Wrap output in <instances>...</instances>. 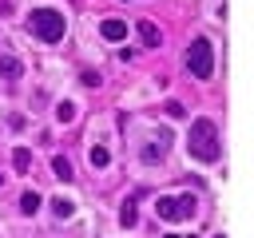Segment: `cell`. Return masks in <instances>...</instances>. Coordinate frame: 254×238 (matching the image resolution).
<instances>
[{
    "label": "cell",
    "instance_id": "obj_1",
    "mask_svg": "<svg viewBox=\"0 0 254 238\" xmlns=\"http://www.w3.org/2000/svg\"><path fill=\"white\" fill-rule=\"evenodd\" d=\"M187 151L198 163H218L222 155V139H218V123L214 119H194L187 131Z\"/></svg>",
    "mask_w": 254,
    "mask_h": 238
},
{
    "label": "cell",
    "instance_id": "obj_2",
    "mask_svg": "<svg viewBox=\"0 0 254 238\" xmlns=\"http://www.w3.org/2000/svg\"><path fill=\"white\" fill-rule=\"evenodd\" d=\"M28 32H32L36 40H44V44H60L64 32H67V20H64L56 8H36V12L28 16Z\"/></svg>",
    "mask_w": 254,
    "mask_h": 238
},
{
    "label": "cell",
    "instance_id": "obj_3",
    "mask_svg": "<svg viewBox=\"0 0 254 238\" xmlns=\"http://www.w3.org/2000/svg\"><path fill=\"white\" fill-rule=\"evenodd\" d=\"M183 63H187V71H190L194 79H210V75H214V44H210L206 36L190 40V48H187Z\"/></svg>",
    "mask_w": 254,
    "mask_h": 238
},
{
    "label": "cell",
    "instance_id": "obj_4",
    "mask_svg": "<svg viewBox=\"0 0 254 238\" xmlns=\"http://www.w3.org/2000/svg\"><path fill=\"white\" fill-rule=\"evenodd\" d=\"M198 210V202H194V194H175V198H159L155 202V214L159 218H167V222H179V218H190Z\"/></svg>",
    "mask_w": 254,
    "mask_h": 238
},
{
    "label": "cell",
    "instance_id": "obj_5",
    "mask_svg": "<svg viewBox=\"0 0 254 238\" xmlns=\"http://www.w3.org/2000/svg\"><path fill=\"white\" fill-rule=\"evenodd\" d=\"M99 36H103V40H111V44L127 40V20H115V16H111V20H103V24H99Z\"/></svg>",
    "mask_w": 254,
    "mask_h": 238
},
{
    "label": "cell",
    "instance_id": "obj_6",
    "mask_svg": "<svg viewBox=\"0 0 254 238\" xmlns=\"http://www.w3.org/2000/svg\"><path fill=\"white\" fill-rule=\"evenodd\" d=\"M135 32H139V40H143L147 48H159V40H163V36H159V24H151V20H139Z\"/></svg>",
    "mask_w": 254,
    "mask_h": 238
},
{
    "label": "cell",
    "instance_id": "obj_7",
    "mask_svg": "<svg viewBox=\"0 0 254 238\" xmlns=\"http://www.w3.org/2000/svg\"><path fill=\"white\" fill-rule=\"evenodd\" d=\"M0 75H4V79H20V75H24V63L4 52V56H0Z\"/></svg>",
    "mask_w": 254,
    "mask_h": 238
},
{
    "label": "cell",
    "instance_id": "obj_8",
    "mask_svg": "<svg viewBox=\"0 0 254 238\" xmlns=\"http://www.w3.org/2000/svg\"><path fill=\"white\" fill-rule=\"evenodd\" d=\"M52 214H56L60 222H67V218L75 214V202H71V198H52Z\"/></svg>",
    "mask_w": 254,
    "mask_h": 238
},
{
    "label": "cell",
    "instance_id": "obj_9",
    "mask_svg": "<svg viewBox=\"0 0 254 238\" xmlns=\"http://www.w3.org/2000/svg\"><path fill=\"white\" fill-rule=\"evenodd\" d=\"M135 222H139V214H135V198H127V202L119 206V226H127V230H131Z\"/></svg>",
    "mask_w": 254,
    "mask_h": 238
},
{
    "label": "cell",
    "instance_id": "obj_10",
    "mask_svg": "<svg viewBox=\"0 0 254 238\" xmlns=\"http://www.w3.org/2000/svg\"><path fill=\"white\" fill-rule=\"evenodd\" d=\"M87 163H91L95 171H103V167L111 163V155H107V147H91V151H87Z\"/></svg>",
    "mask_w": 254,
    "mask_h": 238
},
{
    "label": "cell",
    "instance_id": "obj_11",
    "mask_svg": "<svg viewBox=\"0 0 254 238\" xmlns=\"http://www.w3.org/2000/svg\"><path fill=\"white\" fill-rule=\"evenodd\" d=\"M163 147H167V139L147 143V147H143V163H163Z\"/></svg>",
    "mask_w": 254,
    "mask_h": 238
},
{
    "label": "cell",
    "instance_id": "obj_12",
    "mask_svg": "<svg viewBox=\"0 0 254 238\" xmlns=\"http://www.w3.org/2000/svg\"><path fill=\"white\" fill-rule=\"evenodd\" d=\"M20 210H24V214H36V210H40V194H36V190H24V194H20Z\"/></svg>",
    "mask_w": 254,
    "mask_h": 238
},
{
    "label": "cell",
    "instance_id": "obj_13",
    "mask_svg": "<svg viewBox=\"0 0 254 238\" xmlns=\"http://www.w3.org/2000/svg\"><path fill=\"white\" fill-rule=\"evenodd\" d=\"M56 119H60V123H71V119H75V103L60 99V103H56Z\"/></svg>",
    "mask_w": 254,
    "mask_h": 238
},
{
    "label": "cell",
    "instance_id": "obj_14",
    "mask_svg": "<svg viewBox=\"0 0 254 238\" xmlns=\"http://www.w3.org/2000/svg\"><path fill=\"white\" fill-rule=\"evenodd\" d=\"M52 171H56V175H60L64 182H71V163H67L64 155H56V159H52Z\"/></svg>",
    "mask_w": 254,
    "mask_h": 238
},
{
    "label": "cell",
    "instance_id": "obj_15",
    "mask_svg": "<svg viewBox=\"0 0 254 238\" xmlns=\"http://www.w3.org/2000/svg\"><path fill=\"white\" fill-rule=\"evenodd\" d=\"M12 167H16V171H28V167H32V151H24V147H20V151L12 155Z\"/></svg>",
    "mask_w": 254,
    "mask_h": 238
},
{
    "label": "cell",
    "instance_id": "obj_16",
    "mask_svg": "<svg viewBox=\"0 0 254 238\" xmlns=\"http://www.w3.org/2000/svg\"><path fill=\"white\" fill-rule=\"evenodd\" d=\"M167 115H171V119H183L187 107H183V103H167Z\"/></svg>",
    "mask_w": 254,
    "mask_h": 238
},
{
    "label": "cell",
    "instance_id": "obj_17",
    "mask_svg": "<svg viewBox=\"0 0 254 238\" xmlns=\"http://www.w3.org/2000/svg\"><path fill=\"white\" fill-rule=\"evenodd\" d=\"M83 83L87 87H99V71H83Z\"/></svg>",
    "mask_w": 254,
    "mask_h": 238
},
{
    "label": "cell",
    "instance_id": "obj_18",
    "mask_svg": "<svg viewBox=\"0 0 254 238\" xmlns=\"http://www.w3.org/2000/svg\"><path fill=\"white\" fill-rule=\"evenodd\" d=\"M12 12V0H0V16H8Z\"/></svg>",
    "mask_w": 254,
    "mask_h": 238
},
{
    "label": "cell",
    "instance_id": "obj_19",
    "mask_svg": "<svg viewBox=\"0 0 254 238\" xmlns=\"http://www.w3.org/2000/svg\"><path fill=\"white\" fill-rule=\"evenodd\" d=\"M214 238H226V234H214Z\"/></svg>",
    "mask_w": 254,
    "mask_h": 238
},
{
    "label": "cell",
    "instance_id": "obj_20",
    "mask_svg": "<svg viewBox=\"0 0 254 238\" xmlns=\"http://www.w3.org/2000/svg\"><path fill=\"white\" fill-rule=\"evenodd\" d=\"M0 186H4V175H0Z\"/></svg>",
    "mask_w": 254,
    "mask_h": 238
},
{
    "label": "cell",
    "instance_id": "obj_21",
    "mask_svg": "<svg viewBox=\"0 0 254 238\" xmlns=\"http://www.w3.org/2000/svg\"><path fill=\"white\" fill-rule=\"evenodd\" d=\"M167 238H175V234H167Z\"/></svg>",
    "mask_w": 254,
    "mask_h": 238
}]
</instances>
